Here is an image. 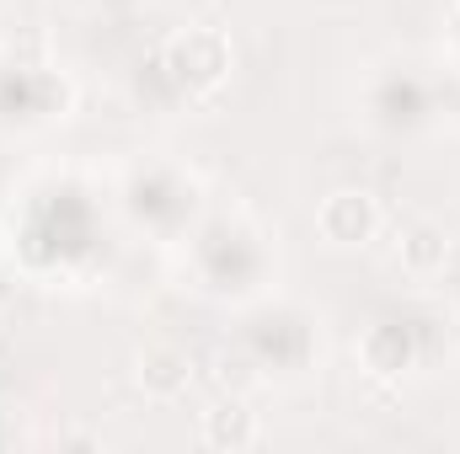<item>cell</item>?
Instances as JSON below:
<instances>
[{"label": "cell", "instance_id": "1", "mask_svg": "<svg viewBox=\"0 0 460 454\" xmlns=\"http://www.w3.org/2000/svg\"><path fill=\"white\" fill-rule=\"evenodd\" d=\"M316 230H322V240H332V246H364V240H375V230H380V204H375L364 188H343V193L322 198Z\"/></svg>", "mask_w": 460, "mask_h": 454}, {"label": "cell", "instance_id": "2", "mask_svg": "<svg viewBox=\"0 0 460 454\" xmlns=\"http://www.w3.org/2000/svg\"><path fill=\"white\" fill-rule=\"evenodd\" d=\"M166 59H172V70H177V81H182L188 92H209V86H220V75L230 70L226 38H220V32H204V27L182 32V38L166 48Z\"/></svg>", "mask_w": 460, "mask_h": 454}, {"label": "cell", "instance_id": "3", "mask_svg": "<svg viewBox=\"0 0 460 454\" xmlns=\"http://www.w3.org/2000/svg\"><path fill=\"white\" fill-rule=\"evenodd\" d=\"M134 380H139L145 396L172 401V396H182V390L193 385V358H188L182 347H172V342H150V347H139V358H134Z\"/></svg>", "mask_w": 460, "mask_h": 454}, {"label": "cell", "instance_id": "4", "mask_svg": "<svg viewBox=\"0 0 460 454\" xmlns=\"http://www.w3.org/2000/svg\"><path fill=\"white\" fill-rule=\"evenodd\" d=\"M257 439H262L257 412H252L241 396H230L215 412H204V444H209V450H252Z\"/></svg>", "mask_w": 460, "mask_h": 454}, {"label": "cell", "instance_id": "5", "mask_svg": "<svg viewBox=\"0 0 460 454\" xmlns=\"http://www.w3.org/2000/svg\"><path fill=\"white\" fill-rule=\"evenodd\" d=\"M450 262V235L434 225V220H418V225L402 230V267L407 273H439Z\"/></svg>", "mask_w": 460, "mask_h": 454}, {"label": "cell", "instance_id": "6", "mask_svg": "<svg viewBox=\"0 0 460 454\" xmlns=\"http://www.w3.org/2000/svg\"><path fill=\"white\" fill-rule=\"evenodd\" d=\"M215 380L226 385L230 396H241V390L257 380V374H252V358H246V353H220V358H215Z\"/></svg>", "mask_w": 460, "mask_h": 454}]
</instances>
